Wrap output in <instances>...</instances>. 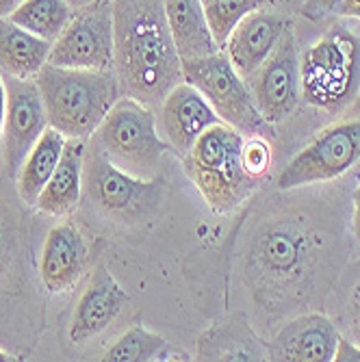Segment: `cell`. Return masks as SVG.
Here are the masks:
<instances>
[{
	"label": "cell",
	"instance_id": "obj_20",
	"mask_svg": "<svg viewBox=\"0 0 360 362\" xmlns=\"http://www.w3.org/2000/svg\"><path fill=\"white\" fill-rule=\"evenodd\" d=\"M83 158L85 139H65L59 165L33 209L46 217L59 219L72 215L83 200Z\"/></svg>",
	"mask_w": 360,
	"mask_h": 362
},
{
	"label": "cell",
	"instance_id": "obj_13",
	"mask_svg": "<svg viewBox=\"0 0 360 362\" xmlns=\"http://www.w3.org/2000/svg\"><path fill=\"white\" fill-rule=\"evenodd\" d=\"M341 332L319 310L286 319L267 339L269 360L278 362H332Z\"/></svg>",
	"mask_w": 360,
	"mask_h": 362
},
{
	"label": "cell",
	"instance_id": "obj_12",
	"mask_svg": "<svg viewBox=\"0 0 360 362\" xmlns=\"http://www.w3.org/2000/svg\"><path fill=\"white\" fill-rule=\"evenodd\" d=\"M7 87V117L3 133V160L9 180H16L30 148L44 135L48 113L35 78L3 76Z\"/></svg>",
	"mask_w": 360,
	"mask_h": 362
},
{
	"label": "cell",
	"instance_id": "obj_23",
	"mask_svg": "<svg viewBox=\"0 0 360 362\" xmlns=\"http://www.w3.org/2000/svg\"><path fill=\"white\" fill-rule=\"evenodd\" d=\"M65 137L63 133H59L57 128L48 126L44 130V135L37 139V144L30 148V152L26 154L22 168L16 176V191L20 195V200L28 206H35L37 197L42 193V189L48 185L50 176L54 174L63 148H65Z\"/></svg>",
	"mask_w": 360,
	"mask_h": 362
},
{
	"label": "cell",
	"instance_id": "obj_14",
	"mask_svg": "<svg viewBox=\"0 0 360 362\" xmlns=\"http://www.w3.org/2000/svg\"><path fill=\"white\" fill-rule=\"evenodd\" d=\"M219 122V115L207 103V98L185 81L166 95L156 115L158 133L170 150L178 154V158H182L193 148L202 133Z\"/></svg>",
	"mask_w": 360,
	"mask_h": 362
},
{
	"label": "cell",
	"instance_id": "obj_4",
	"mask_svg": "<svg viewBox=\"0 0 360 362\" xmlns=\"http://www.w3.org/2000/svg\"><path fill=\"white\" fill-rule=\"evenodd\" d=\"M243 135L223 122L211 126L193 148L180 158L185 174L191 178L215 215L233 213L260 189L243 168Z\"/></svg>",
	"mask_w": 360,
	"mask_h": 362
},
{
	"label": "cell",
	"instance_id": "obj_27",
	"mask_svg": "<svg viewBox=\"0 0 360 362\" xmlns=\"http://www.w3.org/2000/svg\"><path fill=\"white\" fill-rule=\"evenodd\" d=\"M345 282V288L341 293V313H339V332L347 337L352 343L360 347V262L354 267L341 274L339 278Z\"/></svg>",
	"mask_w": 360,
	"mask_h": 362
},
{
	"label": "cell",
	"instance_id": "obj_15",
	"mask_svg": "<svg viewBox=\"0 0 360 362\" xmlns=\"http://www.w3.org/2000/svg\"><path fill=\"white\" fill-rule=\"evenodd\" d=\"M89 267V245L74 223L52 226L42 243L37 274L52 295L70 293Z\"/></svg>",
	"mask_w": 360,
	"mask_h": 362
},
{
	"label": "cell",
	"instance_id": "obj_35",
	"mask_svg": "<svg viewBox=\"0 0 360 362\" xmlns=\"http://www.w3.org/2000/svg\"><path fill=\"white\" fill-rule=\"evenodd\" d=\"M68 3L74 7V11L76 9H83V7H89V5H93V3H100V0H68Z\"/></svg>",
	"mask_w": 360,
	"mask_h": 362
},
{
	"label": "cell",
	"instance_id": "obj_19",
	"mask_svg": "<svg viewBox=\"0 0 360 362\" xmlns=\"http://www.w3.org/2000/svg\"><path fill=\"white\" fill-rule=\"evenodd\" d=\"M20 195L16 202L0 189V304H11L26 280L28 245H26V215L20 209Z\"/></svg>",
	"mask_w": 360,
	"mask_h": 362
},
{
	"label": "cell",
	"instance_id": "obj_11",
	"mask_svg": "<svg viewBox=\"0 0 360 362\" xmlns=\"http://www.w3.org/2000/svg\"><path fill=\"white\" fill-rule=\"evenodd\" d=\"M300 54L296 30L291 24L272 54L258 65L256 72L245 78L260 117L269 126L286 122L300 107Z\"/></svg>",
	"mask_w": 360,
	"mask_h": 362
},
{
	"label": "cell",
	"instance_id": "obj_5",
	"mask_svg": "<svg viewBox=\"0 0 360 362\" xmlns=\"http://www.w3.org/2000/svg\"><path fill=\"white\" fill-rule=\"evenodd\" d=\"M302 100L325 113H345L360 93V35L332 26L300 54Z\"/></svg>",
	"mask_w": 360,
	"mask_h": 362
},
{
	"label": "cell",
	"instance_id": "obj_21",
	"mask_svg": "<svg viewBox=\"0 0 360 362\" xmlns=\"http://www.w3.org/2000/svg\"><path fill=\"white\" fill-rule=\"evenodd\" d=\"M163 7L180 61L207 57L219 50L209 28L202 0H163Z\"/></svg>",
	"mask_w": 360,
	"mask_h": 362
},
{
	"label": "cell",
	"instance_id": "obj_3",
	"mask_svg": "<svg viewBox=\"0 0 360 362\" xmlns=\"http://www.w3.org/2000/svg\"><path fill=\"white\" fill-rule=\"evenodd\" d=\"M48 124L72 139H89L120 100V81L113 70L57 68L46 63L35 76Z\"/></svg>",
	"mask_w": 360,
	"mask_h": 362
},
{
	"label": "cell",
	"instance_id": "obj_28",
	"mask_svg": "<svg viewBox=\"0 0 360 362\" xmlns=\"http://www.w3.org/2000/svg\"><path fill=\"white\" fill-rule=\"evenodd\" d=\"M241 158H243L245 172L254 180L265 182V178H267V174L272 172V165H274V150H272V144L267 141V137H263V135L245 137Z\"/></svg>",
	"mask_w": 360,
	"mask_h": 362
},
{
	"label": "cell",
	"instance_id": "obj_22",
	"mask_svg": "<svg viewBox=\"0 0 360 362\" xmlns=\"http://www.w3.org/2000/svg\"><path fill=\"white\" fill-rule=\"evenodd\" d=\"M52 42L33 35L9 18H0V70L7 76L35 78L48 63Z\"/></svg>",
	"mask_w": 360,
	"mask_h": 362
},
{
	"label": "cell",
	"instance_id": "obj_9",
	"mask_svg": "<svg viewBox=\"0 0 360 362\" xmlns=\"http://www.w3.org/2000/svg\"><path fill=\"white\" fill-rule=\"evenodd\" d=\"M360 163V115L317 133L276 176V189L325 185L343 178Z\"/></svg>",
	"mask_w": 360,
	"mask_h": 362
},
{
	"label": "cell",
	"instance_id": "obj_18",
	"mask_svg": "<svg viewBox=\"0 0 360 362\" xmlns=\"http://www.w3.org/2000/svg\"><path fill=\"white\" fill-rule=\"evenodd\" d=\"M198 360H269L267 341L256 332L243 310L228 313L211 323L195 343Z\"/></svg>",
	"mask_w": 360,
	"mask_h": 362
},
{
	"label": "cell",
	"instance_id": "obj_6",
	"mask_svg": "<svg viewBox=\"0 0 360 362\" xmlns=\"http://www.w3.org/2000/svg\"><path fill=\"white\" fill-rule=\"evenodd\" d=\"M163 178H137L122 172L93 144L85 146L83 200L107 221L139 226L152 219L163 202Z\"/></svg>",
	"mask_w": 360,
	"mask_h": 362
},
{
	"label": "cell",
	"instance_id": "obj_8",
	"mask_svg": "<svg viewBox=\"0 0 360 362\" xmlns=\"http://www.w3.org/2000/svg\"><path fill=\"white\" fill-rule=\"evenodd\" d=\"M182 65V81L198 89L219 119L243 137L263 135L267 137L269 124L260 117L248 81L235 70V65L228 59L223 50H217L207 57L180 61Z\"/></svg>",
	"mask_w": 360,
	"mask_h": 362
},
{
	"label": "cell",
	"instance_id": "obj_7",
	"mask_svg": "<svg viewBox=\"0 0 360 362\" xmlns=\"http://www.w3.org/2000/svg\"><path fill=\"white\" fill-rule=\"evenodd\" d=\"M89 139L115 168L137 178H156L170 150L154 111L133 95L120 98Z\"/></svg>",
	"mask_w": 360,
	"mask_h": 362
},
{
	"label": "cell",
	"instance_id": "obj_31",
	"mask_svg": "<svg viewBox=\"0 0 360 362\" xmlns=\"http://www.w3.org/2000/svg\"><path fill=\"white\" fill-rule=\"evenodd\" d=\"M349 226H352V237L360 245V182L356 185L352 200H349Z\"/></svg>",
	"mask_w": 360,
	"mask_h": 362
},
{
	"label": "cell",
	"instance_id": "obj_32",
	"mask_svg": "<svg viewBox=\"0 0 360 362\" xmlns=\"http://www.w3.org/2000/svg\"><path fill=\"white\" fill-rule=\"evenodd\" d=\"M335 360L337 362H360V347L356 343H352L347 337L341 334L339 347H337V354H335Z\"/></svg>",
	"mask_w": 360,
	"mask_h": 362
},
{
	"label": "cell",
	"instance_id": "obj_34",
	"mask_svg": "<svg viewBox=\"0 0 360 362\" xmlns=\"http://www.w3.org/2000/svg\"><path fill=\"white\" fill-rule=\"evenodd\" d=\"M22 0H0V18H9Z\"/></svg>",
	"mask_w": 360,
	"mask_h": 362
},
{
	"label": "cell",
	"instance_id": "obj_36",
	"mask_svg": "<svg viewBox=\"0 0 360 362\" xmlns=\"http://www.w3.org/2000/svg\"><path fill=\"white\" fill-rule=\"evenodd\" d=\"M349 113H352V115H360V93H358V98H356V103L352 105Z\"/></svg>",
	"mask_w": 360,
	"mask_h": 362
},
{
	"label": "cell",
	"instance_id": "obj_10",
	"mask_svg": "<svg viewBox=\"0 0 360 362\" xmlns=\"http://www.w3.org/2000/svg\"><path fill=\"white\" fill-rule=\"evenodd\" d=\"M113 3L100 0L76 9L68 26L52 42L48 63L57 68L113 70Z\"/></svg>",
	"mask_w": 360,
	"mask_h": 362
},
{
	"label": "cell",
	"instance_id": "obj_2",
	"mask_svg": "<svg viewBox=\"0 0 360 362\" xmlns=\"http://www.w3.org/2000/svg\"><path fill=\"white\" fill-rule=\"evenodd\" d=\"M115 59L113 72L126 95L154 109L182 83V65L163 0H111Z\"/></svg>",
	"mask_w": 360,
	"mask_h": 362
},
{
	"label": "cell",
	"instance_id": "obj_33",
	"mask_svg": "<svg viewBox=\"0 0 360 362\" xmlns=\"http://www.w3.org/2000/svg\"><path fill=\"white\" fill-rule=\"evenodd\" d=\"M5 117H7V87H5V78L0 76V144H3V133H5Z\"/></svg>",
	"mask_w": 360,
	"mask_h": 362
},
{
	"label": "cell",
	"instance_id": "obj_24",
	"mask_svg": "<svg viewBox=\"0 0 360 362\" xmlns=\"http://www.w3.org/2000/svg\"><path fill=\"white\" fill-rule=\"evenodd\" d=\"M74 16L68 0H22L9 16L11 22L26 28L33 35L54 42Z\"/></svg>",
	"mask_w": 360,
	"mask_h": 362
},
{
	"label": "cell",
	"instance_id": "obj_37",
	"mask_svg": "<svg viewBox=\"0 0 360 362\" xmlns=\"http://www.w3.org/2000/svg\"><path fill=\"white\" fill-rule=\"evenodd\" d=\"M5 360H16V356L5 349H0V362H5Z\"/></svg>",
	"mask_w": 360,
	"mask_h": 362
},
{
	"label": "cell",
	"instance_id": "obj_26",
	"mask_svg": "<svg viewBox=\"0 0 360 362\" xmlns=\"http://www.w3.org/2000/svg\"><path fill=\"white\" fill-rule=\"evenodd\" d=\"M202 9L209 22V28L213 33V40L223 48V44L231 37L235 26L250 13L254 11L250 0H202Z\"/></svg>",
	"mask_w": 360,
	"mask_h": 362
},
{
	"label": "cell",
	"instance_id": "obj_25",
	"mask_svg": "<svg viewBox=\"0 0 360 362\" xmlns=\"http://www.w3.org/2000/svg\"><path fill=\"white\" fill-rule=\"evenodd\" d=\"M166 354H168L166 339L148 330L144 325H133L103 354L100 360L105 362H152V360H166Z\"/></svg>",
	"mask_w": 360,
	"mask_h": 362
},
{
	"label": "cell",
	"instance_id": "obj_30",
	"mask_svg": "<svg viewBox=\"0 0 360 362\" xmlns=\"http://www.w3.org/2000/svg\"><path fill=\"white\" fill-rule=\"evenodd\" d=\"M252 9H265V11H280V13H291V11H300L304 0H250Z\"/></svg>",
	"mask_w": 360,
	"mask_h": 362
},
{
	"label": "cell",
	"instance_id": "obj_17",
	"mask_svg": "<svg viewBox=\"0 0 360 362\" xmlns=\"http://www.w3.org/2000/svg\"><path fill=\"white\" fill-rule=\"evenodd\" d=\"M291 26V20L286 13L280 11H265L256 9L250 11L231 33V37L223 44V52L235 65V70L248 78L252 72L258 70V65L263 63L280 37L284 35V30Z\"/></svg>",
	"mask_w": 360,
	"mask_h": 362
},
{
	"label": "cell",
	"instance_id": "obj_16",
	"mask_svg": "<svg viewBox=\"0 0 360 362\" xmlns=\"http://www.w3.org/2000/svg\"><path fill=\"white\" fill-rule=\"evenodd\" d=\"M128 306H130L128 293L117 284V280L111 276L105 262H100V265L93 269L74 308V315L68 327L70 341L74 345H81L98 334H103Z\"/></svg>",
	"mask_w": 360,
	"mask_h": 362
},
{
	"label": "cell",
	"instance_id": "obj_1",
	"mask_svg": "<svg viewBox=\"0 0 360 362\" xmlns=\"http://www.w3.org/2000/svg\"><path fill=\"white\" fill-rule=\"evenodd\" d=\"M313 187L276 189L245 211L239 265L263 339L291 317L321 310L349 262V202L343 191Z\"/></svg>",
	"mask_w": 360,
	"mask_h": 362
},
{
	"label": "cell",
	"instance_id": "obj_29",
	"mask_svg": "<svg viewBox=\"0 0 360 362\" xmlns=\"http://www.w3.org/2000/svg\"><path fill=\"white\" fill-rule=\"evenodd\" d=\"M300 13L313 22L325 18H352L360 22V0H304Z\"/></svg>",
	"mask_w": 360,
	"mask_h": 362
}]
</instances>
